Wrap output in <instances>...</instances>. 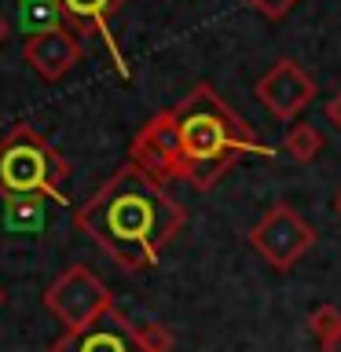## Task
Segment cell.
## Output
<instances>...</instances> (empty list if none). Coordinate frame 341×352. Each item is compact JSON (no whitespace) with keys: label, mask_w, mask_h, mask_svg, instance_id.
I'll return each mask as SVG.
<instances>
[{"label":"cell","mask_w":341,"mask_h":352,"mask_svg":"<svg viewBox=\"0 0 341 352\" xmlns=\"http://www.w3.org/2000/svg\"><path fill=\"white\" fill-rule=\"evenodd\" d=\"M74 220L121 268L143 272L154 268L158 253L180 235L187 213L158 180L129 162L85 206H77Z\"/></svg>","instance_id":"obj_1"},{"label":"cell","mask_w":341,"mask_h":352,"mask_svg":"<svg viewBox=\"0 0 341 352\" xmlns=\"http://www.w3.org/2000/svg\"><path fill=\"white\" fill-rule=\"evenodd\" d=\"M173 125L180 140L184 180L195 191H209L242 154L275 158V147H264L253 136V129L217 96L213 85H195L173 107Z\"/></svg>","instance_id":"obj_2"},{"label":"cell","mask_w":341,"mask_h":352,"mask_svg":"<svg viewBox=\"0 0 341 352\" xmlns=\"http://www.w3.org/2000/svg\"><path fill=\"white\" fill-rule=\"evenodd\" d=\"M70 165L33 125H15L0 140V195L19 198H55L66 206L63 180Z\"/></svg>","instance_id":"obj_3"},{"label":"cell","mask_w":341,"mask_h":352,"mask_svg":"<svg viewBox=\"0 0 341 352\" xmlns=\"http://www.w3.org/2000/svg\"><path fill=\"white\" fill-rule=\"evenodd\" d=\"M44 308L66 327V334H77L114 308V294L107 290V283L92 268L74 264L44 290Z\"/></svg>","instance_id":"obj_4"},{"label":"cell","mask_w":341,"mask_h":352,"mask_svg":"<svg viewBox=\"0 0 341 352\" xmlns=\"http://www.w3.org/2000/svg\"><path fill=\"white\" fill-rule=\"evenodd\" d=\"M246 239H250V246L257 250L275 272L294 268V264L316 246V231H312V224H305V217L297 213L294 206H286V202L272 206L268 213H264L257 224L250 228Z\"/></svg>","instance_id":"obj_5"},{"label":"cell","mask_w":341,"mask_h":352,"mask_svg":"<svg viewBox=\"0 0 341 352\" xmlns=\"http://www.w3.org/2000/svg\"><path fill=\"white\" fill-rule=\"evenodd\" d=\"M132 165L143 169L151 180H158L162 187L169 180H184V165H180V140H176V125H173V110L154 114L147 125L136 132L132 140Z\"/></svg>","instance_id":"obj_6"},{"label":"cell","mask_w":341,"mask_h":352,"mask_svg":"<svg viewBox=\"0 0 341 352\" xmlns=\"http://www.w3.org/2000/svg\"><path fill=\"white\" fill-rule=\"evenodd\" d=\"M316 92H319L316 77L301 70V63H294V59H275L272 70L257 81V99L268 107L272 118H283V121L301 114L316 99Z\"/></svg>","instance_id":"obj_7"},{"label":"cell","mask_w":341,"mask_h":352,"mask_svg":"<svg viewBox=\"0 0 341 352\" xmlns=\"http://www.w3.org/2000/svg\"><path fill=\"white\" fill-rule=\"evenodd\" d=\"M59 4H63V15H66V30H81L85 37H92V33H96V37L107 44L114 70L129 81L132 70H129L125 55H121V48H118L114 33H110V19L121 11L125 0H59Z\"/></svg>","instance_id":"obj_8"},{"label":"cell","mask_w":341,"mask_h":352,"mask_svg":"<svg viewBox=\"0 0 341 352\" xmlns=\"http://www.w3.org/2000/svg\"><path fill=\"white\" fill-rule=\"evenodd\" d=\"M48 352H140V345H136V330L129 327V319L118 308H110L92 327L77 330V334H63Z\"/></svg>","instance_id":"obj_9"},{"label":"cell","mask_w":341,"mask_h":352,"mask_svg":"<svg viewBox=\"0 0 341 352\" xmlns=\"http://www.w3.org/2000/svg\"><path fill=\"white\" fill-rule=\"evenodd\" d=\"M22 55H26V63L44 77V81H59V77H66L77 63H81L85 52H81V41L63 26V30L41 33V37H26Z\"/></svg>","instance_id":"obj_10"},{"label":"cell","mask_w":341,"mask_h":352,"mask_svg":"<svg viewBox=\"0 0 341 352\" xmlns=\"http://www.w3.org/2000/svg\"><path fill=\"white\" fill-rule=\"evenodd\" d=\"M19 26L26 37H41V33L63 30L66 15L59 0H19Z\"/></svg>","instance_id":"obj_11"},{"label":"cell","mask_w":341,"mask_h":352,"mask_svg":"<svg viewBox=\"0 0 341 352\" xmlns=\"http://www.w3.org/2000/svg\"><path fill=\"white\" fill-rule=\"evenodd\" d=\"M283 151L290 154V158L297 165H308V162H316V154L323 151V132H319L312 121H297V125L286 132V140H283Z\"/></svg>","instance_id":"obj_12"},{"label":"cell","mask_w":341,"mask_h":352,"mask_svg":"<svg viewBox=\"0 0 341 352\" xmlns=\"http://www.w3.org/2000/svg\"><path fill=\"white\" fill-rule=\"evenodd\" d=\"M136 330V345L140 352H173V330L165 323H147V327H132Z\"/></svg>","instance_id":"obj_13"},{"label":"cell","mask_w":341,"mask_h":352,"mask_svg":"<svg viewBox=\"0 0 341 352\" xmlns=\"http://www.w3.org/2000/svg\"><path fill=\"white\" fill-rule=\"evenodd\" d=\"M308 330L323 341H334V334L341 330V308H334V305H319L312 316H308Z\"/></svg>","instance_id":"obj_14"},{"label":"cell","mask_w":341,"mask_h":352,"mask_svg":"<svg viewBox=\"0 0 341 352\" xmlns=\"http://www.w3.org/2000/svg\"><path fill=\"white\" fill-rule=\"evenodd\" d=\"M246 4L257 11V15H264V19H272V22H279V19H286L290 11L301 4V0H246Z\"/></svg>","instance_id":"obj_15"},{"label":"cell","mask_w":341,"mask_h":352,"mask_svg":"<svg viewBox=\"0 0 341 352\" xmlns=\"http://www.w3.org/2000/svg\"><path fill=\"white\" fill-rule=\"evenodd\" d=\"M327 121H330V125H334V129L341 132V92H338V96L327 103Z\"/></svg>","instance_id":"obj_16"},{"label":"cell","mask_w":341,"mask_h":352,"mask_svg":"<svg viewBox=\"0 0 341 352\" xmlns=\"http://www.w3.org/2000/svg\"><path fill=\"white\" fill-rule=\"evenodd\" d=\"M323 349H327V352H341V330H338V334H334V341H327Z\"/></svg>","instance_id":"obj_17"},{"label":"cell","mask_w":341,"mask_h":352,"mask_svg":"<svg viewBox=\"0 0 341 352\" xmlns=\"http://www.w3.org/2000/svg\"><path fill=\"white\" fill-rule=\"evenodd\" d=\"M4 37H8V22H4V15H0V44H4Z\"/></svg>","instance_id":"obj_18"},{"label":"cell","mask_w":341,"mask_h":352,"mask_svg":"<svg viewBox=\"0 0 341 352\" xmlns=\"http://www.w3.org/2000/svg\"><path fill=\"white\" fill-rule=\"evenodd\" d=\"M334 209H338V213H341V191H338V198H334Z\"/></svg>","instance_id":"obj_19"},{"label":"cell","mask_w":341,"mask_h":352,"mask_svg":"<svg viewBox=\"0 0 341 352\" xmlns=\"http://www.w3.org/2000/svg\"><path fill=\"white\" fill-rule=\"evenodd\" d=\"M0 305H4V290H0Z\"/></svg>","instance_id":"obj_20"}]
</instances>
